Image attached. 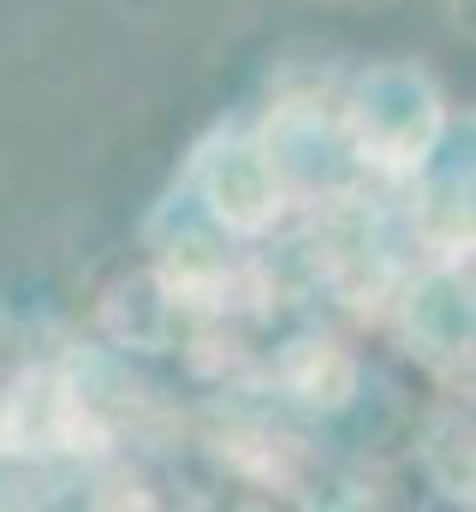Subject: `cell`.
I'll use <instances>...</instances> for the list:
<instances>
[{"instance_id": "obj_4", "label": "cell", "mask_w": 476, "mask_h": 512, "mask_svg": "<svg viewBox=\"0 0 476 512\" xmlns=\"http://www.w3.org/2000/svg\"><path fill=\"white\" fill-rule=\"evenodd\" d=\"M274 382L286 387V399H298V405H310V411H334V405L352 399L357 364H352V352H346L340 340L304 334V340H292V346L280 352Z\"/></svg>"}, {"instance_id": "obj_1", "label": "cell", "mask_w": 476, "mask_h": 512, "mask_svg": "<svg viewBox=\"0 0 476 512\" xmlns=\"http://www.w3.org/2000/svg\"><path fill=\"white\" fill-rule=\"evenodd\" d=\"M108 423L78 382L36 370L0 399V453H102Z\"/></svg>"}, {"instance_id": "obj_2", "label": "cell", "mask_w": 476, "mask_h": 512, "mask_svg": "<svg viewBox=\"0 0 476 512\" xmlns=\"http://www.w3.org/2000/svg\"><path fill=\"white\" fill-rule=\"evenodd\" d=\"M209 453H215V465H221L233 483L256 489L262 501L298 495V489L310 483V465H316L310 447H304L298 435L274 429V423H215Z\"/></svg>"}, {"instance_id": "obj_3", "label": "cell", "mask_w": 476, "mask_h": 512, "mask_svg": "<svg viewBox=\"0 0 476 512\" xmlns=\"http://www.w3.org/2000/svg\"><path fill=\"white\" fill-rule=\"evenodd\" d=\"M209 209L227 233H262L268 221H280L286 209V185L268 161L262 143H233L209 161Z\"/></svg>"}]
</instances>
